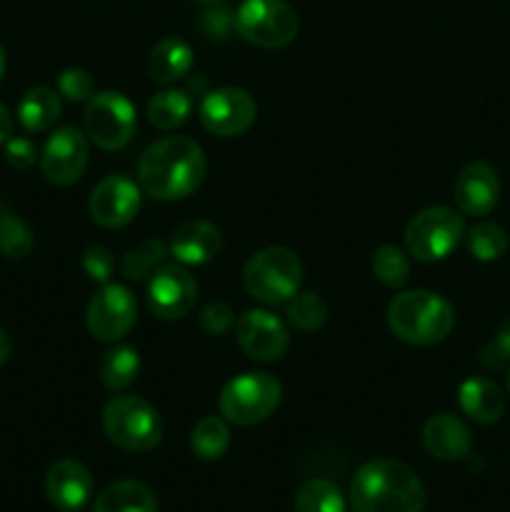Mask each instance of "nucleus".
<instances>
[{
  "instance_id": "f257e3e1",
  "label": "nucleus",
  "mask_w": 510,
  "mask_h": 512,
  "mask_svg": "<svg viewBox=\"0 0 510 512\" xmlns=\"http://www.w3.org/2000/svg\"><path fill=\"white\" fill-rule=\"evenodd\" d=\"M208 163L193 138L168 135L138 160V185L155 200H183L203 185Z\"/></svg>"
},
{
  "instance_id": "f03ea898",
  "label": "nucleus",
  "mask_w": 510,
  "mask_h": 512,
  "mask_svg": "<svg viewBox=\"0 0 510 512\" xmlns=\"http://www.w3.org/2000/svg\"><path fill=\"white\" fill-rule=\"evenodd\" d=\"M350 508L353 512H423L425 488L400 460H370L355 473Z\"/></svg>"
},
{
  "instance_id": "7ed1b4c3",
  "label": "nucleus",
  "mask_w": 510,
  "mask_h": 512,
  "mask_svg": "<svg viewBox=\"0 0 510 512\" xmlns=\"http://www.w3.org/2000/svg\"><path fill=\"white\" fill-rule=\"evenodd\" d=\"M388 328L408 345L443 343L455 328V310L438 293L405 290L390 300Z\"/></svg>"
},
{
  "instance_id": "20e7f679",
  "label": "nucleus",
  "mask_w": 510,
  "mask_h": 512,
  "mask_svg": "<svg viewBox=\"0 0 510 512\" xmlns=\"http://www.w3.org/2000/svg\"><path fill=\"white\" fill-rule=\"evenodd\" d=\"M103 430L125 453H150L163 440L160 413L138 395H118L103 410Z\"/></svg>"
},
{
  "instance_id": "39448f33",
  "label": "nucleus",
  "mask_w": 510,
  "mask_h": 512,
  "mask_svg": "<svg viewBox=\"0 0 510 512\" xmlns=\"http://www.w3.org/2000/svg\"><path fill=\"white\" fill-rule=\"evenodd\" d=\"M303 283V263L280 245L258 250L243 268V285L250 298L265 305L288 303Z\"/></svg>"
},
{
  "instance_id": "423d86ee",
  "label": "nucleus",
  "mask_w": 510,
  "mask_h": 512,
  "mask_svg": "<svg viewBox=\"0 0 510 512\" xmlns=\"http://www.w3.org/2000/svg\"><path fill=\"white\" fill-rule=\"evenodd\" d=\"M283 400V385L270 373H243L238 378L228 380L220 390L218 408L228 423L250 428L278 410Z\"/></svg>"
},
{
  "instance_id": "0eeeda50",
  "label": "nucleus",
  "mask_w": 510,
  "mask_h": 512,
  "mask_svg": "<svg viewBox=\"0 0 510 512\" xmlns=\"http://www.w3.org/2000/svg\"><path fill=\"white\" fill-rule=\"evenodd\" d=\"M298 30V13L285 0H243L235 10V33L255 48H285Z\"/></svg>"
},
{
  "instance_id": "6e6552de",
  "label": "nucleus",
  "mask_w": 510,
  "mask_h": 512,
  "mask_svg": "<svg viewBox=\"0 0 510 512\" xmlns=\"http://www.w3.org/2000/svg\"><path fill=\"white\" fill-rule=\"evenodd\" d=\"M465 238L463 215L445 205H433L415 215L405 228V248L420 263L445 260Z\"/></svg>"
},
{
  "instance_id": "1a4fd4ad",
  "label": "nucleus",
  "mask_w": 510,
  "mask_h": 512,
  "mask_svg": "<svg viewBox=\"0 0 510 512\" xmlns=\"http://www.w3.org/2000/svg\"><path fill=\"white\" fill-rule=\"evenodd\" d=\"M85 135L100 150H120L133 140L138 128V113L128 95L118 90L95 93L85 105Z\"/></svg>"
},
{
  "instance_id": "9d476101",
  "label": "nucleus",
  "mask_w": 510,
  "mask_h": 512,
  "mask_svg": "<svg viewBox=\"0 0 510 512\" xmlns=\"http://www.w3.org/2000/svg\"><path fill=\"white\" fill-rule=\"evenodd\" d=\"M200 123L208 133L218 138H235L250 130L258 115L253 95L243 88H218L208 90L200 100Z\"/></svg>"
},
{
  "instance_id": "9b49d317",
  "label": "nucleus",
  "mask_w": 510,
  "mask_h": 512,
  "mask_svg": "<svg viewBox=\"0 0 510 512\" xmlns=\"http://www.w3.org/2000/svg\"><path fill=\"white\" fill-rule=\"evenodd\" d=\"M88 155V135L80 133L75 125H63L45 140V148L40 153V170L48 183L68 188L83 178L88 168Z\"/></svg>"
},
{
  "instance_id": "f8f14e48",
  "label": "nucleus",
  "mask_w": 510,
  "mask_h": 512,
  "mask_svg": "<svg viewBox=\"0 0 510 512\" xmlns=\"http://www.w3.org/2000/svg\"><path fill=\"white\" fill-rule=\"evenodd\" d=\"M138 320V300L125 285L105 283L103 290L90 300L85 323L90 335L103 343L125 338Z\"/></svg>"
},
{
  "instance_id": "ddd939ff",
  "label": "nucleus",
  "mask_w": 510,
  "mask_h": 512,
  "mask_svg": "<svg viewBox=\"0 0 510 512\" xmlns=\"http://www.w3.org/2000/svg\"><path fill=\"white\" fill-rule=\"evenodd\" d=\"M140 203H143V190L135 180L125 175H108L90 193L88 210L100 228L115 230L133 223L135 215L140 213Z\"/></svg>"
},
{
  "instance_id": "4468645a",
  "label": "nucleus",
  "mask_w": 510,
  "mask_h": 512,
  "mask_svg": "<svg viewBox=\"0 0 510 512\" xmlns=\"http://www.w3.org/2000/svg\"><path fill=\"white\" fill-rule=\"evenodd\" d=\"M240 350L258 363H273L288 353L290 333L278 315L268 310H248L235 323Z\"/></svg>"
},
{
  "instance_id": "2eb2a0df",
  "label": "nucleus",
  "mask_w": 510,
  "mask_h": 512,
  "mask_svg": "<svg viewBox=\"0 0 510 512\" xmlns=\"http://www.w3.org/2000/svg\"><path fill=\"white\" fill-rule=\"evenodd\" d=\"M198 300V283L183 265H163L148 280V305L160 320H180Z\"/></svg>"
},
{
  "instance_id": "dca6fc26",
  "label": "nucleus",
  "mask_w": 510,
  "mask_h": 512,
  "mask_svg": "<svg viewBox=\"0 0 510 512\" xmlns=\"http://www.w3.org/2000/svg\"><path fill=\"white\" fill-rule=\"evenodd\" d=\"M453 198L463 215L483 218V215L493 213L500 200V178L493 165L483 163V160L465 165L455 180Z\"/></svg>"
},
{
  "instance_id": "f3484780",
  "label": "nucleus",
  "mask_w": 510,
  "mask_h": 512,
  "mask_svg": "<svg viewBox=\"0 0 510 512\" xmlns=\"http://www.w3.org/2000/svg\"><path fill=\"white\" fill-rule=\"evenodd\" d=\"M45 495L58 510H80L93 495V475L78 460H58L45 475Z\"/></svg>"
},
{
  "instance_id": "a211bd4d",
  "label": "nucleus",
  "mask_w": 510,
  "mask_h": 512,
  "mask_svg": "<svg viewBox=\"0 0 510 512\" xmlns=\"http://www.w3.org/2000/svg\"><path fill=\"white\" fill-rule=\"evenodd\" d=\"M223 235L208 220H185L170 235L168 253L183 265H205L218 258Z\"/></svg>"
},
{
  "instance_id": "6ab92c4d",
  "label": "nucleus",
  "mask_w": 510,
  "mask_h": 512,
  "mask_svg": "<svg viewBox=\"0 0 510 512\" xmlns=\"http://www.w3.org/2000/svg\"><path fill=\"white\" fill-rule=\"evenodd\" d=\"M423 445L433 458L460 460L473 448L468 425L450 413H438L423 425Z\"/></svg>"
},
{
  "instance_id": "aec40b11",
  "label": "nucleus",
  "mask_w": 510,
  "mask_h": 512,
  "mask_svg": "<svg viewBox=\"0 0 510 512\" xmlns=\"http://www.w3.org/2000/svg\"><path fill=\"white\" fill-rule=\"evenodd\" d=\"M460 410L480 425H493L505 413V395L493 380L468 378L458 390Z\"/></svg>"
},
{
  "instance_id": "412c9836",
  "label": "nucleus",
  "mask_w": 510,
  "mask_h": 512,
  "mask_svg": "<svg viewBox=\"0 0 510 512\" xmlns=\"http://www.w3.org/2000/svg\"><path fill=\"white\" fill-rule=\"evenodd\" d=\"M193 68V48L183 38H163L148 58V73L155 83H175Z\"/></svg>"
},
{
  "instance_id": "4be33fe9",
  "label": "nucleus",
  "mask_w": 510,
  "mask_h": 512,
  "mask_svg": "<svg viewBox=\"0 0 510 512\" xmlns=\"http://www.w3.org/2000/svg\"><path fill=\"white\" fill-rule=\"evenodd\" d=\"M93 512H158V500L140 480H118L95 498Z\"/></svg>"
},
{
  "instance_id": "5701e85b",
  "label": "nucleus",
  "mask_w": 510,
  "mask_h": 512,
  "mask_svg": "<svg viewBox=\"0 0 510 512\" xmlns=\"http://www.w3.org/2000/svg\"><path fill=\"white\" fill-rule=\"evenodd\" d=\"M60 95L53 88H30L28 93L20 98L18 103V123L23 125L28 133H43L55 125V120L60 118Z\"/></svg>"
},
{
  "instance_id": "b1692460",
  "label": "nucleus",
  "mask_w": 510,
  "mask_h": 512,
  "mask_svg": "<svg viewBox=\"0 0 510 512\" xmlns=\"http://www.w3.org/2000/svg\"><path fill=\"white\" fill-rule=\"evenodd\" d=\"M193 113V95L185 88H168L153 95L148 103V120L158 130H175Z\"/></svg>"
},
{
  "instance_id": "393cba45",
  "label": "nucleus",
  "mask_w": 510,
  "mask_h": 512,
  "mask_svg": "<svg viewBox=\"0 0 510 512\" xmlns=\"http://www.w3.org/2000/svg\"><path fill=\"white\" fill-rule=\"evenodd\" d=\"M140 373V355L138 350L130 345H115L100 360V380L108 390L118 393V390L130 388Z\"/></svg>"
},
{
  "instance_id": "a878e982",
  "label": "nucleus",
  "mask_w": 510,
  "mask_h": 512,
  "mask_svg": "<svg viewBox=\"0 0 510 512\" xmlns=\"http://www.w3.org/2000/svg\"><path fill=\"white\" fill-rule=\"evenodd\" d=\"M230 448V428L225 418H208L200 420L190 433V450L198 455L200 460H218L228 453Z\"/></svg>"
},
{
  "instance_id": "bb28decb",
  "label": "nucleus",
  "mask_w": 510,
  "mask_h": 512,
  "mask_svg": "<svg viewBox=\"0 0 510 512\" xmlns=\"http://www.w3.org/2000/svg\"><path fill=\"white\" fill-rule=\"evenodd\" d=\"M165 258H168V245L158 238H150L145 243H140L135 250L123 255V260H120V273L128 280L143 283V280L153 278L155 270L163 268Z\"/></svg>"
},
{
  "instance_id": "cd10ccee",
  "label": "nucleus",
  "mask_w": 510,
  "mask_h": 512,
  "mask_svg": "<svg viewBox=\"0 0 510 512\" xmlns=\"http://www.w3.org/2000/svg\"><path fill=\"white\" fill-rule=\"evenodd\" d=\"M295 512H345V498L330 480H305L295 493Z\"/></svg>"
},
{
  "instance_id": "c85d7f7f",
  "label": "nucleus",
  "mask_w": 510,
  "mask_h": 512,
  "mask_svg": "<svg viewBox=\"0 0 510 512\" xmlns=\"http://www.w3.org/2000/svg\"><path fill=\"white\" fill-rule=\"evenodd\" d=\"M465 243H468L470 255L480 263H493V260L503 258L510 245L508 233L498 223H488V220L470 228V233L465 235Z\"/></svg>"
},
{
  "instance_id": "c756f323",
  "label": "nucleus",
  "mask_w": 510,
  "mask_h": 512,
  "mask_svg": "<svg viewBox=\"0 0 510 512\" xmlns=\"http://www.w3.org/2000/svg\"><path fill=\"white\" fill-rule=\"evenodd\" d=\"M373 275L385 288H403L410 280V260L395 245H380L373 253Z\"/></svg>"
},
{
  "instance_id": "7c9ffc66",
  "label": "nucleus",
  "mask_w": 510,
  "mask_h": 512,
  "mask_svg": "<svg viewBox=\"0 0 510 512\" xmlns=\"http://www.w3.org/2000/svg\"><path fill=\"white\" fill-rule=\"evenodd\" d=\"M33 230L13 213H0V253L10 260H23L33 253Z\"/></svg>"
},
{
  "instance_id": "2f4dec72",
  "label": "nucleus",
  "mask_w": 510,
  "mask_h": 512,
  "mask_svg": "<svg viewBox=\"0 0 510 512\" xmlns=\"http://www.w3.org/2000/svg\"><path fill=\"white\" fill-rule=\"evenodd\" d=\"M288 320L303 333H313L328 320V305L318 293H295L288 300Z\"/></svg>"
},
{
  "instance_id": "473e14b6",
  "label": "nucleus",
  "mask_w": 510,
  "mask_h": 512,
  "mask_svg": "<svg viewBox=\"0 0 510 512\" xmlns=\"http://www.w3.org/2000/svg\"><path fill=\"white\" fill-rule=\"evenodd\" d=\"M58 95L70 103H88L95 95L93 75L83 68H68L58 75Z\"/></svg>"
},
{
  "instance_id": "72a5a7b5",
  "label": "nucleus",
  "mask_w": 510,
  "mask_h": 512,
  "mask_svg": "<svg viewBox=\"0 0 510 512\" xmlns=\"http://www.w3.org/2000/svg\"><path fill=\"white\" fill-rule=\"evenodd\" d=\"M480 365L488 370H500L510 363V318L498 328V333L480 348Z\"/></svg>"
},
{
  "instance_id": "f704fd0d",
  "label": "nucleus",
  "mask_w": 510,
  "mask_h": 512,
  "mask_svg": "<svg viewBox=\"0 0 510 512\" xmlns=\"http://www.w3.org/2000/svg\"><path fill=\"white\" fill-rule=\"evenodd\" d=\"M198 323L203 333L215 335V338H218V335H225L230 328H233L235 318L228 303H223V300H210L208 305L200 308Z\"/></svg>"
},
{
  "instance_id": "c9c22d12",
  "label": "nucleus",
  "mask_w": 510,
  "mask_h": 512,
  "mask_svg": "<svg viewBox=\"0 0 510 512\" xmlns=\"http://www.w3.org/2000/svg\"><path fill=\"white\" fill-rule=\"evenodd\" d=\"M80 263H83L85 275H88L90 280H95V283H103V285L108 283L110 275H113V270H115L113 253H110L108 248H103V245H90V248H85Z\"/></svg>"
},
{
  "instance_id": "e433bc0d",
  "label": "nucleus",
  "mask_w": 510,
  "mask_h": 512,
  "mask_svg": "<svg viewBox=\"0 0 510 512\" xmlns=\"http://www.w3.org/2000/svg\"><path fill=\"white\" fill-rule=\"evenodd\" d=\"M200 25H203V33L208 35V38L225 40L235 30V13L220 5V8L208 10V13L203 15V20H200Z\"/></svg>"
},
{
  "instance_id": "4c0bfd02",
  "label": "nucleus",
  "mask_w": 510,
  "mask_h": 512,
  "mask_svg": "<svg viewBox=\"0 0 510 512\" xmlns=\"http://www.w3.org/2000/svg\"><path fill=\"white\" fill-rule=\"evenodd\" d=\"M5 160H8L10 168L28 170L38 160V150H35V145L28 138H10L5 143Z\"/></svg>"
},
{
  "instance_id": "58836bf2",
  "label": "nucleus",
  "mask_w": 510,
  "mask_h": 512,
  "mask_svg": "<svg viewBox=\"0 0 510 512\" xmlns=\"http://www.w3.org/2000/svg\"><path fill=\"white\" fill-rule=\"evenodd\" d=\"M10 138H13V115L5 105H0V145L8 143Z\"/></svg>"
},
{
  "instance_id": "ea45409f",
  "label": "nucleus",
  "mask_w": 510,
  "mask_h": 512,
  "mask_svg": "<svg viewBox=\"0 0 510 512\" xmlns=\"http://www.w3.org/2000/svg\"><path fill=\"white\" fill-rule=\"evenodd\" d=\"M8 358H10V340H8V335L0 330V365L8 363Z\"/></svg>"
},
{
  "instance_id": "a19ab883",
  "label": "nucleus",
  "mask_w": 510,
  "mask_h": 512,
  "mask_svg": "<svg viewBox=\"0 0 510 512\" xmlns=\"http://www.w3.org/2000/svg\"><path fill=\"white\" fill-rule=\"evenodd\" d=\"M5 68H8V58H5V48H3V45H0V80H3Z\"/></svg>"
},
{
  "instance_id": "79ce46f5",
  "label": "nucleus",
  "mask_w": 510,
  "mask_h": 512,
  "mask_svg": "<svg viewBox=\"0 0 510 512\" xmlns=\"http://www.w3.org/2000/svg\"><path fill=\"white\" fill-rule=\"evenodd\" d=\"M195 3H220V0H195Z\"/></svg>"
},
{
  "instance_id": "37998d69",
  "label": "nucleus",
  "mask_w": 510,
  "mask_h": 512,
  "mask_svg": "<svg viewBox=\"0 0 510 512\" xmlns=\"http://www.w3.org/2000/svg\"><path fill=\"white\" fill-rule=\"evenodd\" d=\"M508 393H510V375H508Z\"/></svg>"
}]
</instances>
